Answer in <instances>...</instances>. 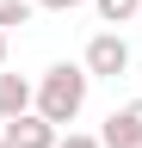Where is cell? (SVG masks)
<instances>
[{
	"label": "cell",
	"instance_id": "obj_3",
	"mask_svg": "<svg viewBox=\"0 0 142 148\" xmlns=\"http://www.w3.org/2000/svg\"><path fill=\"white\" fill-rule=\"evenodd\" d=\"M0 142H6V148H56L62 136H56V123H49V117H37V111H25V117H6V130H0Z\"/></svg>",
	"mask_w": 142,
	"mask_h": 148
},
{
	"label": "cell",
	"instance_id": "obj_1",
	"mask_svg": "<svg viewBox=\"0 0 142 148\" xmlns=\"http://www.w3.org/2000/svg\"><path fill=\"white\" fill-rule=\"evenodd\" d=\"M86 80H93V74H86L80 62H56V68H43V80H37V117H49V123H74L80 117V105H86Z\"/></svg>",
	"mask_w": 142,
	"mask_h": 148
},
{
	"label": "cell",
	"instance_id": "obj_12",
	"mask_svg": "<svg viewBox=\"0 0 142 148\" xmlns=\"http://www.w3.org/2000/svg\"><path fill=\"white\" fill-rule=\"evenodd\" d=\"M0 148H6V142H0Z\"/></svg>",
	"mask_w": 142,
	"mask_h": 148
},
{
	"label": "cell",
	"instance_id": "obj_8",
	"mask_svg": "<svg viewBox=\"0 0 142 148\" xmlns=\"http://www.w3.org/2000/svg\"><path fill=\"white\" fill-rule=\"evenodd\" d=\"M56 148H105V142H99V136H80V130H68V136H62Z\"/></svg>",
	"mask_w": 142,
	"mask_h": 148
},
{
	"label": "cell",
	"instance_id": "obj_7",
	"mask_svg": "<svg viewBox=\"0 0 142 148\" xmlns=\"http://www.w3.org/2000/svg\"><path fill=\"white\" fill-rule=\"evenodd\" d=\"M31 12H37V0H0V31H12V25H25Z\"/></svg>",
	"mask_w": 142,
	"mask_h": 148
},
{
	"label": "cell",
	"instance_id": "obj_4",
	"mask_svg": "<svg viewBox=\"0 0 142 148\" xmlns=\"http://www.w3.org/2000/svg\"><path fill=\"white\" fill-rule=\"evenodd\" d=\"M99 142H105V148H142V99H130V105H117L111 117H105V130H99Z\"/></svg>",
	"mask_w": 142,
	"mask_h": 148
},
{
	"label": "cell",
	"instance_id": "obj_10",
	"mask_svg": "<svg viewBox=\"0 0 142 148\" xmlns=\"http://www.w3.org/2000/svg\"><path fill=\"white\" fill-rule=\"evenodd\" d=\"M0 62H6V31H0Z\"/></svg>",
	"mask_w": 142,
	"mask_h": 148
},
{
	"label": "cell",
	"instance_id": "obj_9",
	"mask_svg": "<svg viewBox=\"0 0 142 148\" xmlns=\"http://www.w3.org/2000/svg\"><path fill=\"white\" fill-rule=\"evenodd\" d=\"M43 12H68V6H80V0H37Z\"/></svg>",
	"mask_w": 142,
	"mask_h": 148
},
{
	"label": "cell",
	"instance_id": "obj_2",
	"mask_svg": "<svg viewBox=\"0 0 142 148\" xmlns=\"http://www.w3.org/2000/svg\"><path fill=\"white\" fill-rule=\"evenodd\" d=\"M93 80H117L123 68H130V43H123L117 31H99L93 43H86V62H80Z\"/></svg>",
	"mask_w": 142,
	"mask_h": 148
},
{
	"label": "cell",
	"instance_id": "obj_11",
	"mask_svg": "<svg viewBox=\"0 0 142 148\" xmlns=\"http://www.w3.org/2000/svg\"><path fill=\"white\" fill-rule=\"evenodd\" d=\"M136 25H142V18H136Z\"/></svg>",
	"mask_w": 142,
	"mask_h": 148
},
{
	"label": "cell",
	"instance_id": "obj_5",
	"mask_svg": "<svg viewBox=\"0 0 142 148\" xmlns=\"http://www.w3.org/2000/svg\"><path fill=\"white\" fill-rule=\"evenodd\" d=\"M31 105H37V86H31L25 74H0V123H6V117H25Z\"/></svg>",
	"mask_w": 142,
	"mask_h": 148
},
{
	"label": "cell",
	"instance_id": "obj_6",
	"mask_svg": "<svg viewBox=\"0 0 142 148\" xmlns=\"http://www.w3.org/2000/svg\"><path fill=\"white\" fill-rule=\"evenodd\" d=\"M93 6H99L105 25H136L142 18V0H93Z\"/></svg>",
	"mask_w": 142,
	"mask_h": 148
}]
</instances>
